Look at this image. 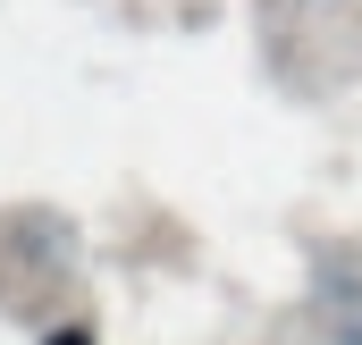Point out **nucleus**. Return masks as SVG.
Listing matches in <instances>:
<instances>
[{"label":"nucleus","instance_id":"1","mask_svg":"<svg viewBox=\"0 0 362 345\" xmlns=\"http://www.w3.org/2000/svg\"><path fill=\"white\" fill-rule=\"evenodd\" d=\"M320 337L362 345V269H329L320 278Z\"/></svg>","mask_w":362,"mask_h":345},{"label":"nucleus","instance_id":"2","mask_svg":"<svg viewBox=\"0 0 362 345\" xmlns=\"http://www.w3.org/2000/svg\"><path fill=\"white\" fill-rule=\"evenodd\" d=\"M42 345H93V329H51Z\"/></svg>","mask_w":362,"mask_h":345}]
</instances>
